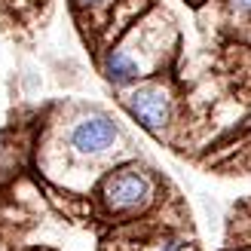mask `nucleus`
Masks as SVG:
<instances>
[{
	"label": "nucleus",
	"mask_w": 251,
	"mask_h": 251,
	"mask_svg": "<svg viewBox=\"0 0 251 251\" xmlns=\"http://www.w3.org/2000/svg\"><path fill=\"white\" fill-rule=\"evenodd\" d=\"M101 74H104V80L110 86L126 89V86H135L144 77V65L138 61V55L129 46H110L101 55Z\"/></svg>",
	"instance_id": "nucleus-4"
},
{
	"label": "nucleus",
	"mask_w": 251,
	"mask_h": 251,
	"mask_svg": "<svg viewBox=\"0 0 251 251\" xmlns=\"http://www.w3.org/2000/svg\"><path fill=\"white\" fill-rule=\"evenodd\" d=\"M153 251H184V239L181 236H162L153 245Z\"/></svg>",
	"instance_id": "nucleus-7"
},
{
	"label": "nucleus",
	"mask_w": 251,
	"mask_h": 251,
	"mask_svg": "<svg viewBox=\"0 0 251 251\" xmlns=\"http://www.w3.org/2000/svg\"><path fill=\"white\" fill-rule=\"evenodd\" d=\"M123 107L141 129L162 132L172 123L175 101H172V92L162 83H141V86H132L123 95Z\"/></svg>",
	"instance_id": "nucleus-2"
},
{
	"label": "nucleus",
	"mask_w": 251,
	"mask_h": 251,
	"mask_svg": "<svg viewBox=\"0 0 251 251\" xmlns=\"http://www.w3.org/2000/svg\"><path fill=\"white\" fill-rule=\"evenodd\" d=\"M227 12L239 19H251V0H227Z\"/></svg>",
	"instance_id": "nucleus-6"
},
{
	"label": "nucleus",
	"mask_w": 251,
	"mask_h": 251,
	"mask_svg": "<svg viewBox=\"0 0 251 251\" xmlns=\"http://www.w3.org/2000/svg\"><path fill=\"white\" fill-rule=\"evenodd\" d=\"M98 196H101V202L110 215H129V211H138L150 202L153 181H150V175L144 169L123 166L101 181V193Z\"/></svg>",
	"instance_id": "nucleus-1"
},
{
	"label": "nucleus",
	"mask_w": 251,
	"mask_h": 251,
	"mask_svg": "<svg viewBox=\"0 0 251 251\" xmlns=\"http://www.w3.org/2000/svg\"><path fill=\"white\" fill-rule=\"evenodd\" d=\"M117 138H120V126H117L114 117H107V114H89V117H80L77 123L71 126L68 147L77 156L95 159V156H104L107 150L117 144Z\"/></svg>",
	"instance_id": "nucleus-3"
},
{
	"label": "nucleus",
	"mask_w": 251,
	"mask_h": 251,
	"mask_svg": "<svg viewBox=\"0 0 251 251\" xmlns=\"http://www.w3.org/2000/svg\"><path fill=\"white\" fill-rule=\"evenodd\" d=\"M71 3H74V9H83V12H104L117 0H71Z\"/></svg>",
	"instance_id": "nucleus-5"
}]
</instances>
